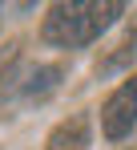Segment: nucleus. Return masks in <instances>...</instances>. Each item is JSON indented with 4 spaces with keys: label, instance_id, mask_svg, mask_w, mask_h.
Listing matches in <instances>:
<instances>
[{
    "label": "nucleus",
    "instance_id": "20e7f679",
    "mask_svg": "<svg viewBox=\"0 0 137 150\" xmlns=\"http://www.w3.org/2000/svg\"><path fill=\"white\" fill-rule=\"evenodd\" d=\"M20 61V41H4L0 45V85L12 77V65Z\"/></svg>",
    "mask_w": 137,
    "mask_h": 150
},
{
    "label": "nucleus",
    "instance_id": "423d86ee",
    "mask_svg": "<svg viewBox=\"0 0 137 150\" xmlns=\"http://www.w3.org/2000/svg\"><path fill=\"white\" fill-rule=\"evenodd\" d=\"M133 150H137V146H133Z\"/></svg>",
    "mask_w": 137,
    "mask_h": 150
},
{
    "label": "nucleus",
    "instance_id": "f257e3e1",
    "mask_svg": "<svg viewBox=\"0 0 137 150\" xmlns=\"http://www.w3.org/2000/svg\"><path fill=\"white\" fill-rule=\"evenodd\" d=\"M125 8L117 0H77V4H52L41 25V37L45 45H57V49H81V45H93L105 28L113 25Z\"/></svg>",
    "mask_w": 137,
    "mask_h": 150
},
{
    "label": "nucleus",
    "instance_id": "7ed1b4c3",
    "mask_svg": "<svg viewBox=\"0 0 137 150\" xmlns=\"http://www.w3.org/2000/svg\"><path fill=\"white\" fill-rule=\"evenodd\" d=\"M45 150H89V118L85 114H73L68 122H61L48 134Z\"/></svg>",
    "mask_w": 137,
    "mask_h": 150
},
{
    "label": "nucleus",
    "instance_id": "39448f33",
    "mask_svg": "<svg viewBox=\"0 0 137 150\" xmlns=\"http://www.w3.org/2000/svg\"><path fill=\"white\" fill-rule=\"evenodd\" d=\"M57 77H61V69H52V65H48V69H36V73H32V85H28V93H45V89H52Z\"/></svg>",
    "mask_w": 137,
    "mask_h": 150
},
{
    "label": "nucleus",
    "instance_id": "f03ea898",
    "mask_svg": "<svg viewBox=\"0 0 137 150\" xmlns=\"http://www.w3.org/2000/svg\"><path fill=\"white\" fill-rule=\"evenodd\" d=\"M133 126H137V73L121 89H113L101 105V130L109 142H121L125 134H133Z\"/></svg>",
    "mask_w": 137,
    "mask_h": 150
}]
</instances>
